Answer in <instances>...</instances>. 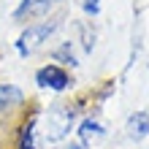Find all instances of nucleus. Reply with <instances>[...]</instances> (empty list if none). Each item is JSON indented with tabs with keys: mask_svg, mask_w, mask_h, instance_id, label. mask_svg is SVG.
Masks as SVG:
<instances>
[{
	"mask_svg": "<svg viewBox=\"0 0 149 149\" xmlns=\"http://www.w3.org/2000/svg\"><path fill=\"white\" fill-rule=\"evenodd\" d=\"M87 109L81 95L71 100H54V103H41V117H38V130L46 146H54L60 141H68L76 130V122Z\"/></svg>",
	"mask_w": 149,
	"mask_h": 149,
	"instance_id": "f257e3e1",
	"label": "nucleus"
},
{
	"mask_svg": "<svg viewBox=\"0 0 149 149\" xmlns=\"http://www.w3.org/2000/svg\"><path fill=\"white\" fill-rule=\"evenodd\" d=\"M60 30V19L57 16H43V19H36V22H27V27L19 33V38L14 41V49L22 60L33 57L38 49H43L49 43V38Z\"/></svg>",
	"mask_w": 149,
	"mask_h": 149,
	"instance_id": "f03ea898",
	"label": "nucleus"
},
{
	"mask_svg": "<svg viewBox=\"0 0 149 149\" xmlns=\"http://www.w3.org/2000/svg\"><path fill=\"white\" fill-rule=\"evenodd\" d=\"M38 117H41V103L30 100L27 109L19 114V119L14 125L11 149H46V144L41 138V130H38Z\"/></svg>",
	"mask_w": 149,
	"mask_h": 149,
	"instance_id": "7ed1b4c3",
	"label": "nucleus"
},
{
	"mask_svg": "<svg viewBox=\"0 0 149 149\" xmlns=\"http://www.w3.org/2000/svg\"><path fill=\"white\" fill-rule=\"evenodd\" d=\"M33 84H36L41 92H49V95L63 98V95H68L73 90L76 81H73V73L68 71V68L46 60V63H41L36 71H33Z\"/></svg>",
	"mask_w": 149,
	"mask_h": 149,
	"instance_id": "20e7f679",
	"label": "nucleus"
},
{
	"mask_svg": "<svg viewBox=\"0 0 149 149\" xmlns=\"http://www.w3.org/2000/svg\"><path fill=\"white\" fill-rule=\"evenodd\" d=\"M30 100L33 98L22 90L19 84L0 81V122H3V127H6V122H8V125H16L19 114L27 109Z\"/></svg>",
	"mask_w": 149,
	"mask_h": 149,
	"instance_id": "39448f33",
	"label": "nucleus"
},
{
	"mask_svg": "<svg viewBox=\"0 0 149 149\" xmlns=\"http://www.w3.org/2000/svg\"><path fill=\"white\" fill-rule=\"evenodd\" d=\"M73 133H76V141H79V144H84L87 149H95L100 141H106L109 127H106V122H103L95 111H87V114L79 117Z\"/></svg>",
	"mask_w": 149,
	"mask_h": 149,
	"instance_id": "423d86ee",
	"label": "nucleus"
},
{
	"mask_svg": "<svg viewBox=\"0 0 149 149\" xmlns=\"http://www.w3.org/2000/svg\"><path fill=\"white\" fill-rule=\"evenodd\" d=\"M125 136L133 144H141V141L149 138V111L146 109H136L125 119Z\"/></svg>",
	"mask_w": 149,
	"mask_h": 149,
	"instance_id": "0eeeda50",
	"label": "nucleus"
},
{
	"mask_svg": "<svg viewBox=\"0 0 149 149\" xmlns=\"http://www.w3.org/2000/svg\"><path fill=\"white\" fill-rule=\"evenodd\" d=\"M49 60L57 65L68 68V71H76L79 68V54H76V41H60L57 46L49 49Z\"/></svg>",
	"mask_w": 149,
	"mask_h": 149,
	"instance_id": "6e6552de",
	"label": "nucleus"
},
{
	"mask_svg": "<svg viewBox=\"0 0 149 149\" xmlns=\"http://www.w3.org/2000/svg\"><path fill=\"white\" fill-rule=\"evenodd\" d=\"M100 8H103V0H84L81 3V11L90 16V19H95V16L100 14Z\"/></svg>",
	"mask_w": 149,
	"mask_h": 149,
	"instance_id": "1a4fd4ad",
	"label": "nucleus"
},
{
	"mask_svg": "<svg viewBox=\"0 0 149 149\" xmlns=\"http://www.w3.org/2000/svg\"><path fill=\"white\" fill-rule=\"evenodd\" d=\"M49 149H87V146H84V144H79L76 138H68V141H60V144L49 146Z\"/></svg>",
	"mask_w": 149,
	"mask_h": 149,
	"instance_id": "9d476101",
	"label": "nucleus"
},
{
	"mask_svg": "<svg viewBox=\"0 0 149 149\" xmlns=\"http://www.w3.org/2000/svg\"><path fill=\"white\" fill-rule=\"evenodd\" d=\"M52 3H54V6H57V3H60V0H52Z\"/></svg>",
	"mask_w": 149,
	"mask_h": 149,
	"instance_id": "9b49d317",
	"label": "nucleus"
}]
</instances>
